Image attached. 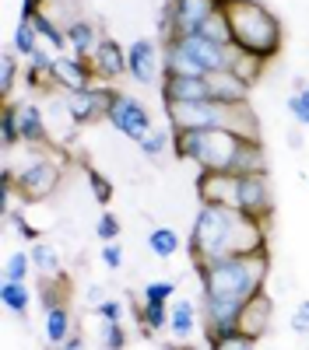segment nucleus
<instances>
[{
    "label": "nucleus",
    "mask_w": 309,
    "mask_h": 350,
    "mask_svg": "<svg viewBox=\"0 0 309 350\" xmlns=\"http://www.w3.org/2000/svg\"><path fill=\"white\" fill-rule=\"evenodd\" d=\"M193 273L201 280V319L204 336L221 340L239 333V312L243 305L267 291L271 277V252H246L218 262H193Z\"/></svg>",
    "instance_id": "nucleus-1"
},
{
    "label": "nucleus",
    "mask_w": 309,
    "mask_h": 350,
    "mask_svg": "<svg viewBox=\"0 0 309 350\" xmlns=\"http://www.w3.org/2000/svg\"><path fill=\"white\" fill-rule=\"evenodd\" d=\"M186 249L193 262H218V259H232L246 252H264L267 221L249 217L236 207H208V203H201Z\"/></svg>",
    "instance_id": "nucleus-2"
},
{
    "label": "nucleus",
    "mask_w": 309,
    "mask_h": 350,
    "mask_svg": "<svg viewBox=\"0 0 309 350\" xmlns=\"http://www.w3.org/2000/svg\"><path fill=\"white\" fill-rule=\"evenodd\" d=\"M173 151L183 161H193L201 172H267V158L260 140L229 133V130H180L173 133Z\"/></svg>",
    "instance_id": "nucleus-3"
},
{
    "label": "nucleus",
    "mask_w": 309,
    "mask_h": 350,
    "mask_svg": "<svg viewBox=\"0 0 309 350\" xmlns=\"http://www.w3.org/2000/svg\"><path fill=\"white\" fill-rule=\"evenodd\" d=\"M169 130H229L260 140V123L249 102H165Z\"/></svg>",
    "instance_id": "nucleus-4"
},
{
    "label": "nucleus",
    "mask_w": 309,
    "mask_h": 350,
    "mask_svg": "<svg viewBox=\"0 0 309 350\" xmlns=\"http://www.w3.org/2000/svg\"><path fill=\"white\" fill-rule=\"evenodd\" d=\"M221 11H225V18H229L236 49L260 56L264 64L281 53L285 36H281L277 14L267 4H260V0H221Z\"/></svg>",
    "instance_id": "nucleus-5"
},
{
    "label": "nucleus",
    "mask_w": 309,
    "mask_h": 350,
    "mask_svg": "<svg viewBox=\"0 0 309 350\" xmlns=\"http://www.w3.org/2000/svg\"><path fill=\"white\" fill-rule=\"evenodd\" d=\"M221 11V0H165L158 28H162V42L173 39V36H190V32H201V25Z\"/></svg>",
    "instance_id": "nucleus-6"
},
{
    "label": "nucleus",
    "mask_w": 309,
    "mask_h": 350,
    "mask_svg": "<svg viewBox=\"0 0 309 350\" xmlns=\"http://www.w3.org/2000/svg\"><path fill=\"white\" fill-rule=\"evenodd\" d=\"M106 120H109V126H112V130L123 133V137H127V140H134V144H140V140H145V137L155 130L148 105L140 102L137 95H130V92H116V88H112V98H109V112H106Z\"/></svg>",
    "instance_id": "nucleus-7"
},
{
    "label": "nucleus",
    "mask_w": 309,
    "mask_h": 350,
    "mask_svg": "<svg viewBox=\"0 0 309 350\" xmlns=\"http://www.w3.org/2000/svg\"><path fill=\"white\" fill-rule=\"evenodd\" d=\"M14 183H18V193H21V203H39L46 196L56 193V186H60V165H56L53 158L46 154H36L28 158L18 172H14Z\"/></svg>",
    "instance_id": "nucleus-8"
},
{
    "label": "nucleus",
    "mask_w": 309,
    "mask_h": 350,
    "mask_svg": "<svg viewBox=\"0 0 309 350\" xmlns=\"http://www.w3.org/2000/svg\"><path fill=\"white\" fill-rule=\"evenodd\" d=\"M127 77H134L137 84H162L165 81V67H162V49L151 39H134L127 46Z\"/></svg>",
    "instance_id": "nucleus-9"
},
{
    "label": "nucleus",
    "mask_w": 309,
    "mask_h": 350,
    "mask_svg": "<svg viewBox=\"0 0 309 350\" xmlns=\"http://www.w3.org/2000/svg\"><path fill=\"white\" fill-rule=\"evenodd\" d=\"M193 193L208 207H236L239 211V175L232 172H201Z\"/></svg>",
    "instance_id": "nucleus-10"
},
{
    "label": "nucleus",
    "mask_w": 309,
    "mask_h": 350,
    "mask_svg": "<svg viewBox=\"0 0 309 350\" xmlns=\"http://www.w3.org/2000/svg\"><path fill=\"white\" fill-rule=\"evenodd\" d=\"M239 211H243V214H249V217L271 221V214H274V196H271L267 172H249V175H239Z\"/></svg>",
    "instance_id": "nucleus-11"
},
{
    "label": "nucleus",
    "mask_w": 309,
    "mask_h": 350,
    "mask_svg": "<svg viewBox=\"0 0 309 350\" xmlns=\"http://www.w3.org/2000/svg\"><path fill=\"white\" fill-rule=\"evenodd\" d=\"M109 98H112V88H99V84H88L81 92H67V112L77 126L84 123H95V120H106L109 112Z\"/></svg>",
    "instance_id": "nucleus-12"
},
{
    "label": "nucleus",
    "mask_w": 309,
    "mask_h": 350,
    "mask_svg": "<svg viewBox=\"0 0 309 350\" xmlns=\"http://www.w3.org/2000/svg\"><path fill=\"white\" fill-rule=\"evenodd\" d=\"M95 77L92 70V60H81L74 53H56L53 60V84L64 88V92H81V88H88Z\"/></svg>",
    "instance_id": "nucleus-13"
},
{
    "label": "nucleus",
    "mask_w": 309,
    "mask_h": 350,
    "mask_svg": "<svg viewBox=\"0 0 309 350\" xmlns=\"http://www.w3.org/2000/svg\"><path fill=\"white\" fill-rule=\"evenodd\" d=\"M271 319H274V301L267 291H260V295H253L243 312H239V329L253 340H264V333L271 329Z\"/></svg>",
    "instance_id": "nucleus-14"
},
{
    "label": "nucleus",
    "mask_w": 309,
    "mask_h": 350,
    "mask_svg": "<svg viewBox=\"0 0 309 350\" xmlns=\"http://www.w3.org/2000/svg\"><path fill=\"white\" fill-rule=\"evenodd\" d=\"M92 70H95V77H102V81L123 77V74H127V49H123L116 39L102 36L99 46H95V53H92Z\"/></svg>",
    "instance_id": "nucleus-15"
},
{
    "label": "nucleus",
    "mask_w": 309,
    "mask_h": 350,
    "mask_svg": "<svg viewBox=\"0 0 309 350\" xmlns=\"http://www.w3.org/2000/svg\"><path fill=\"white\" fill-rule=\"evenodd\" d=\"M158 88L162 102H214L208 77H165Z\"/></svg>",
    "instance_id": "nucleus-16"
},
{
    "label": "nucleus",
    "mask_w": 309,
    "mask_h": 350,
    "mask_svg": "<svg viewBox=\"0 0 309 350\" xmlns=\"http://www.w3.org/2000/svg\"><path fill=\"white\" fill-rule=\"evenodd\" d=\"M18 109V133H21V144H49V123H46V112L36 105V102H14Z\"/></svg>",
    "instance_id": "nucleus-17"
},
{
    "label": "nucleus",
    "mask_w": 309,
    "mask_h": 350,
    "mask_svg": "<svg viewBox=\"0 0 309 350\" xmlns=\"http://www.w3.org/2000/svg\"><path fill=\"white\" fill-rule=\"evenodd\" d=\"M204 326V319H201V308H197L193 301L186 298H176L173 305H169V333H173L176 340H193V333Z\"/></svg>",
    "instance_id": "nucleus-18"
},
{
    "label": "nucleus",
    "mask_w": 309,
    "mask_h": 350,
    "mask_svg": "<svg viewBox=\"0 0 309 350\" xmlns=\"http://www.w3.org/2000/svg\"><path fill=\"white\" fill-rule=\"evenodd\" d=\"M208 84H211L214 102H249V84L232 70H211Z\"/></svg>",
    "instance_id": "nucleus-19"
},
{
    "label": "nucleus",
    "mask_w": 309,
    "mask_h": 350,
    "mask_svg": "<svg viewBox=\"0 0 309 350\" xmlns=\"http://www.w3.org/2000/svg\"><path fill=\"white\" fill-rule=\"evenodd\" d=\"M99 39H102V36L95 32V25H92V21L77 18V21H71V25H67V42H71V53H74V56H81V60H92V53H95Z\"/></svg>",
    "instance_id": "nucleus-20"
},
{
    "label": "nucleus",
    "mask_w": 309,
    "mask_h": 350,
    "mask_svg": "<svg viewBox=\"0 0 309 350\" xmlns=\"http://www.w3.org/2000/svg\"><path fill=\"white\" fill-rule=\"evenodd\" d=\"M32 267H36V273L42 277V280H60V273H64V262H60V249L56 245H49V242H32Z\"/></svg>",
    "instance_id": "nucleus-21"
},
{
    "label": "nucleus",
    "mask_w": 309,
    "mask_h": 350,
    "mask_svg": "<svg viewBox=\"0 0 309 350\" xmlns=\"http://www.w3.org/2000/svg\"><path fill=\"white\" fill-rule=\"evenodd\" d=\"M180 245H183V239H180V231H176V228L155 224V228L148 231V249H151L155 259H173V256L180 252Z\"/></svg>",
    "instance_id": "nucleus-22"
},
{
    "label": "nucleus",
    "mask_w": 309,
    "mask_h": 350,
    "mask_svg": "<svg viewBox=\"0 0 309 350\" xmlns=\"http://www.w3.org/2000/svg\"><path fill=\"white\" fill-rule=\"evenodd\" d=\"M28 21L36 25L39 39H42V42H49V49H53V53H67V49H71V42H67V28H60L56 21H49L42 11H39V14H32Z\"/></svg>",
    "instance_id": "nucleus-23"
},
{
    "label": "nucleus",
    "mask_w": 309,
    "mask_h": 350,
    "mask_svg": "<svg viewBox=\"0 0 309 350\" xmlns=\"http://www.w3.org/2000/svg\"><path fill=\"white\" fill-rule=\"evenodd\" d=\"M0 301H4L8 312L25 315L28 305H32V291H28L25 284H18V280H0Z\"/></svg>",
    "instance_id": "nucleus-24"
},
{
    "label": "nucleus",
    "mask_w": 309,
    "mask_h": 350,
    "mask_svg": "<svg viewBox=\"0 0 309 350\" xmlns=\"http://www.w3.org/2000/svg\"><path fill=\"white\" fill-rule=\"evenodd\" d=\"M67 336H71V312H67V305H56L46 312V340L53 347H60Z\"/></svg>",
    "instance_id": "nucleus-25"
},
{
    "label": "nucleus",
    "mask_w": 309,
    "mask_h": 350,
    "mask_svg": "<svg viewBox=\"0 0 309 350\" xmlns=\"http://www.w3.org/2000/svg\"><path fill=\"white\" fill-rule=\"evenodd\" d=\"M39 32H36V25L32 21H28V18H21L18 21V28H14V39H11V49L18 53V56H25V60H28V56H32L36 49H39Z\"/></svg>",
    "instance_id": "nucleus-26"
},
{
    "label": "nucleus",
    "mask_w": 309,
    "mask_h": 350,
    "mask_svg": "<svg viewBox=\"0 0 309 350\" xmlns=\"http://www.w3.org/2000/svg\"><path fill=\"white\" fill-rule=\"evenodd\" d=\"M197 36H204L218 46H232V28H229V18H225V11H214L204 25H201V32Z\"/></svg>",
    "instance_id": "nucleus-27"
},
{
    "label": "nucleus",
    "mask_w": 309,
    "mask_h": 350,
    "mask_svg": "<svg viewBox=\"0 0 309 350\" xmlns=\"http://www.w3.org/2000/svg\"><path fill=\"white\" fill-rule=\"evenodd\" d=\"M260 70H264V60L260 56H253V53H243V49H236V60H232V74H239L249 88L257 84V77H260Z\"/></svg>",
    "instance_id": "nucleus-28"
},
{
    "label": "nucleus",
    "mask_w": 309,
    "mask_h": 350,
    "mask_svg": "<svg viewBox=\"0 0 309 350\" xmlns=\"http://www.w3.org/2000/svg\"><path fill=\"white\" fill-rule=\"evenodd\" d=\"M176 298V280H151L140 287V301L148 305H169Z\"/></svg>",
    "instance_id": "nucleus-29"
},
{
    "label": "nucleus",
    "mask_w": 309,
    "mask_h": 350,
    "mask_svg": "<svg viewBox=\"0 0 309 350\" xmlns=\"http://www.w3.org/2000/svg\"><path fill=\"white\" fill-rule=\"evenodd\" d=\"M165 148H173V130H151L145 140L137 144V151L145 154V158H151V161H155V158H162V154H165Z\"/></svg>",
    "instance_id": "nucleus-30"
},
{
    "label": "nucleus",
    "mask_w": 309,
    "mask_h": 350,
    "mask_svg": "<svg viewBox=\"0 0 309 350\" xmlns=\"http://www.w3.org/2000/svg\"><path fill=\"white\" fill-rule=\"evenodd\" d=\"M0 140H4V151H11V148H18V144H21L14 102H8V105H4V116H0Z\"/></svg>",
    "instance_id": "nucleus-31"
},
{
    "label": "nucleus",
    "mask_w": 309,
    "mask_h": 350,
    "mask_svg": "<svg viewBox=\"0 0 309 350\" xmlns=\"http://www.w3.org/2000/svg\"><path fill=\"white\" fill-rule=\"evenodd\" d=\"M32 270H36V267H32V252H11L8 262H4V280H18V284H25Z\"/></svg>",
    "instance_id": "nucleus-32"
},
{
    "label": "nucleus",
    "mask_w": 309,
    "mask_h": 350,
    "mask_svg": "<svg viewBox=\"0 0 309 350\" xmlns=\"http://www.w3.org/2000/svg\"><path fill=\"white\" fill-rule=\"evenodd\" d=\"M14 77H18V53L8 49L0 56V95L11 102V92H14Z\"/></svg>",
    "instance_id": "nucleus-33"
},
{
    "label": "nucleus",
    "mask_w": 309,
    "mask_h": 350,
    "mask_svg": "<svg viewBox=\"0 0 309 350\" xmlns=\"http://www.w3.org/2000/svg\"><path fill=\"white\" fill-rule=\"evenodd\" d=\"M257 343H260V340H253V336H246V333L239 329V333H232V336L211 340L208 350H257Z\"/></svg>",
    "instance_id": "nucleus-34"
},
{
    "label": "nucleus",
    "mask_w": 309,
    "mask_h": 350,
    "mask_svg": "<svg viewBox=\"0 0 309 350\" xmlns=\"http://www.w3.org/2000/svg\"><path fill=\"white\" fill-rule=\"evenodd\" d=\"M99 340H102V350H123V347H127V329H123V323H102Z\"/></svg>",
    "instance_id": "nucleus-35"
},
{
    "label": "nucleus",
    "mask_w": 309,
    "mask_h": 350,
    "mask_svg": "<svg viewBox=\"0 0 309 350\" xmlns=\"http://www.w3.org/2000/svg\"><path fill=\"white\" fill-rule=\"evenodd\" d=\"M120 231H123V228H120V217L109 214V211L95 221V235L102 239V245H106V242H120Z\"/></svg>",
    "instance_id": "nucleus-36"
},
{
    "label": "nucleus",
    "mask_w": 309,
    "mask_h": 350,
    "mask_svg": "<svg viewBox=\"0 0 309 350\" xmlns=\"http://www.w3.org/2000/svg\"><path fill=\"white\" fill-rule=\"evenodd\" d=\"M39 305H42V312H49V308H56V305H67L60 280H42V287H39Z\"/></svg>",
    "instance_id": "nucleus-37"
},
{
    "label": "nucleus",
    "mask_w": 309,
    "mask_h": 350,
    "mask_svg": "<svg viewBox=\"0 0 309 350\" xmlns=\"http://www.w3.org/2000/svg\"><path fill=\"white\" fill-rule=\"evenodd\" d=\"M99 259H102V267H106V270L116 273V270L123 267V245H120V242H106L102 252H99Z\"/></svg>",
    "instance_id": "nucleus-38"
},
{
    "label": "nucleus",
    "mask_w": 309,
    "mask_h": 350,
    "mask_svg": "<svg viewBox=\"0 0 309 350\" xmlns=\"http://www.w3.org/2000/svg\"><path fill=\"white\" fill-rule=\"evenodd\" d=\"M88 186H92V193H95V200H99V203H109V200H112V183L106 179L102 172L88 168Z\"/></svg>",
    "instance_id": "nucleus-39"
},
{
    "label": "nucleus",
    "mask_w": 309,
    "mask_h": 350,
    "mask_svg": "<svg viewBox=\"0 0 309 350\" xmlns=\"http://www.w3.org/2000/svg\"><path fill=\"white\" fill-rule=\"evenodd\" d=\"M95 315L102 319V323H120L123 319V301L120 298H106L102 305H95Z\"/></svg>",
    "instance_id": "nucleus-40"
},
{
    "label": "nucleus",
    "mask_w": 309,
    "mask_h": 350,
    "mask_svg": "<svg viewBox=\"0 0 309 350\" xmlns=\"http://www.w3.org/2000/svg\"><path fill=\"white\" fill-rule=\"evenodd\" d=\"M292 333L309 336V298L295 305V315H292Z\"/></svg>",
    "instance_id": "nucleus-41"
},
{
    "label": "nucleus",
    "mask_w": 309,
    "mask_h": 350,
    "mask_svg": "<svg viewBox=\"0 0 309 350\" xmlns=\"http://www.w3.org/2000/svg\"><path fill=\"white\" fill-rule=\"evenodd\" d=\"M84 298H88L92 305H102V301H106L109 295H106V287H99V284H92L88 291H84Z\"/></svg>",
    "instance_id": "nucleus-42"
},
{
    "label": "nucleus",
    "mask_w": 309,
    "mask_h": 350,
    "mask_svg": "<svg viewBox=\"0 0 309 350\" xmlns=\"http://www.w3.org/2000/svg\"><path fill=\"white\" fill-rule=\"evenodd\" d=\"M56 350H84V336H81V333H71Z\"/></svg>",
    "instance_id": "nucleus-43"
},
{
    "label": "nucleus",
    "mask_w": 309,
    "mask_h": 350,
    "mask_svg": "<svg viewBox=\"0 0 309 350\" xmlns=\"http://www.w3.org/2000/svg\"><path fill=\"white\" fill-rule=\"evenodd\" d=\"M39 8H42V0H21V18L39 14Z\"/></svg>",
    "instance_id": "nucleus-44"
},
{
    "label": "nucleus",
    "mask_w": 309,
    "mask_h": 350,
    "mask_svg": "<svg viewBox=\"0 0 309 350\" xmlns=\"http://www.w3.org/2000/svg\"><path fill=\"white\" fill-rule=\"evenodd\" d=\"M299 92H306V95H309V81H306V84L299 81Z\"/></svg>",
    "instance_id": "nucleus-45"
}]
</instances>
